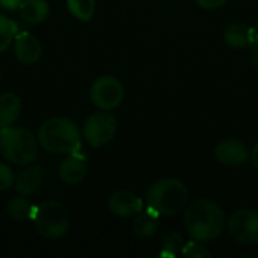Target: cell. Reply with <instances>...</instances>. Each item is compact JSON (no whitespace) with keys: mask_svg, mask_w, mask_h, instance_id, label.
<instances>
[{"mask_svg":"<svg viewBox=\"0 0 258 258\" xmlns=\"http://www.w3.org/2000/svg\"><path fill=\"white\" fill-rule=\"evenodd\" d=\"M184 228L192 240L209 243L221 237L227 221L224 210L207 198H198L184 209Z\"/></svg>","mask_w":258,"mask_h":258,"instance_id":"1","label":"cell"},{"mask_svg":"<svg viewBox=\"0 0 258 258\" xmlns=\"http://www.w3.org/2000/svg\"><path fill=\"white\" fill-rule=\"evenodd\" d=\"M38 141L44 150L53 154H73L82 147L80 128L68 118H50L38 130Z\"/></svg>","mask_w":258,"mask_h":258,"instance_id":"2","label":"cell"},{"mask_svg":"<svg viewBox=\"0 0 258 258\" xmlns=\"http://www.w3.org/2000/svg\"><path fill=\"white\" fill-rule=\"evenodd\" d=\"M189 204V189L177 178L154 181L147 190V206L160 216H174Z\"/></svg>","mask_w":258,"mask_h":258,"instance_id":"3","label":"cell"},{"mask_svg":"<svg viewBox=\"0 0 258 258\" xmlns=\"http://www.w3.org/2000/svg\"><path fill=\"white\" fill-rule=\"evenodd\" d=\"M0 153L8 162L26 166L35 160L38 154V142L24 127H3L0 128Z\"/></svg>","mask_w":258,"mask_h":258,"instance_id":"4","label":"cell"},{"mask_svg":"<svg viewBox=\"0 0 258 258\" xmlns=\"http://www.w3.org/2000/svg\"><path fill=\"white\" fill-rule=\"evenodd\" d=\"M32 221L36 233L41 237L50 240L63 237L70 228V216L65 207L57 201L41 203L35 209V215Z\"/></svg>","mask_w":258,"mask_h":258,"instance_id":"5","label":"cell"},{"mask_svg":"<svg viewBox=\"0 0 258 258\" xmlns=\"http://www.w3.org/2000/svg\"><path fill=\"white\" fill-rule=\"evenodd\" d=\"M116 128V118L109 113V110H100L86 118L83 124V138L91 147L98 148L115 138Z\"/></svg>","mask_w":258,"mask_h":258,"instance_id":"6","label":"cell"},{"mask_svg":"<svg viewBox=\"0 0 258 258\" xmlns=\"http://www.w3.org/2000/svg\"><path fill=\"white\" fill-rule=\"evenodd\" d=\"M89 97L100 110H113L124 100V86L113 76H101L92 83Z\"/></svg>","mask_w":258,"mask_h":258,"instance_id":"7","label":"cell"},{"mask_svg":"<svg viewBox=\"0 0 258 258\" xmlns=\"http://www.w3.org/2000/svg\"><path fill=\"white\" fill-rule=\"evenodd\" d=\"M227 228L230 236L242 245H258V210L239 209L228 222Z\"/></svg>","mask_w":258,"mask_h":258,"instance_id":"8","label":"cell"},{"mask_svg":"<svg viewBox=\"0 0 258 258\" xmlns=\"http://www.w3.org/2000/svg\"><path fill=\"white\" fill-rule=\"evenodd\" d=\"M246 145L234 138H227L215 147V157L221 165L225 166H242L249 159Z\"/></svg>","mask_w":258,"mask_h":258,"instance_id":"9","label":"cell"},{"mask_svg":"<svg viewBox=\"0 0 258 258\" xmlns=\"http://www.w3.org/2000/svg\"><path fill=\"white\" fill-rule=\"evenodd\" d=\"M112 215L118 218H130L144 210L142 200L130 190H116L107 203Z\"/></svg>","mask_w":258,"mask_h":258,"instance_id":"10","label":"cell"},{"mask_svg":"<svg viewBox=\"0 0 258 258\" xmlns=\"http://www.w3.org/2000/svg\"><path fill=\"white\" fill-rule=\"evenodd\" d=\"M41 53H42V45L35 35L29 32L17 33L14 39V54L21 63L24 65L35 63L41 57Z\"/></svg>","mask_w":258,"mask_h":258,"instance_id":"11","label":"cell"},{"mask_svg":"<svg viewBox=\"0 0 258 258\" xmlns=\"http://www.w3.org/2000/svg\"><path fill=\"white\" fill-rule=\"evenodd\" d=\"M86 175V157L79 151L68 154L65 160L59 165V177L63 183L74 186L83 181Z\"/></svg>","mask_w":258,"mask_h":258,"instance_id":"12","label":"cell"},{"mask_svg":"<svg viewBox=\"0 0 258 258\" xmlns=\"http://www.w3.org/2000/svg\"><path fill=\"white\" fill-rule=\"evenodd\" d=\"M44 180H45V172L42 168L29 166L18 172L14 181V187L17 194L29 197V195H33L36 190H39V187L44 184Z\"/></svg>","mask_w":258,"mask_h":258,"instance_id":"13","label":"cell"},{"mask_svg":"<svg viewBox=\"0 0 258 258\" xmlns=\"http://www.w3.org/2000/svg\"><path fill=\"white\" fill-rule=\"evenodd\" d=\"M254 33L255 32H252V29L243 23H231L224 30V41L231 48L242 50L252 42Z\"/></svg>","mask_w":258,"mask_h":258,"instance_id":"14","label":"cell"},{"mask_svg":"<svg viewBox=\"0 0 258 258\" xmlns=\"http://www.w3.org/2000/svg\"><path fill=\"white\" fill-rule=\"evenodd\" d=\"M159 218L160 215L150 207L147 210H141L138 215H135V219L132 224L133 233L142 239L153 237L159 230Z\"/></svg>","mask_w":258,"mask_h":258,"instance_id":"15","label":"cell"},{"mask_svg":"<svg viewBox=\"0 0 258 258\" xmlns=\"http://www.w3.org/2000/svg\"><path fill=\"white\" fill-rule=\"evenodd\" d=\"M23 104L18 95L12 92H5L0 95V128L14 125L20 118Z\"/></svg>","mask_w":258,"mask_h":258,"instance_id":"16","label":"cell"},{"mask_svg":"<svg viewBox=\"0 0 258 258\" xmlns=\"http://www.w3.org/2000/svg\"><path fill=\"white\" fill-rule=\"evenodd\" d=\"M20 17L27 24H39L47 20L50 6L47 0H23L18 6Z\"/></svg>","mask_w":258,"mask_h":258,"instance_id":"17","label":"cell"},{"mask_svg":"<svg viewBox=\"0 0 258 258\" xmlns=\"http://www.w3.org/2000/svg\"><path fill=\"white\" fill-rule=\"evenodd\" d=\"M6 213L11 219L17 222H26V221H32L35 215V207L27 198H24V195H20L8 201Z\"/></svg>","mask_w":258,"mask_h":258,"instance_id":"18","label":"cell"},{"mask_svg":"<svg viewBox=\"0 0 258 258\" xmlns=\"http://www.w3.org/2000/svg\"><path fill=\"white\" fill-rule=\"evenodd\" d=\"M67 8L80 21H89L95 12V0H67Z\"/></svg>","mask_w":258,"mask_h":258,"instance_id":"19","label":"cell"},{"mask_svg":"<svg viewBox=\"0 0 258 258\" xmlns=\"http://www.w3.org/2000/svg\"><path fill=\"white\" fill-rule=\"evenodd\" d=\"M18 33V27L14 20L8 18L6 15L0 14V53L6 51L14 42L15 36Z\"/></svg>","mask_w":258,"mask_h":258,"instance_id":"20","label":"cell"},{"mask_svg":"<svg viewBox=\"0 0 258 258\" xmlns=\"http://www.w3.org/2000/svg\"><path fill=\"white\" fill-rule=\"evenodd\" d=\"M184 246V239L178 233H168L162 239V257H177L178 254L183 252Z\"/></svg>","mask_w":258,"mask_h":258,"instance_id":"21","label":"cell"},{"mask_svg":"<svg viewBox=\"0 0 258 258\" xmlns=\"http://www.w3.org/2000/svg\"><path fill=\"white\" fill-rule=\"evenodd\" d=\"M184 257L189 258H210L212 257V252L203 246L201 242H197V240H190L187 243H184L183 246V252H181Z\"/></svg>","mask_w":258,"mask_h":258,"instance_id":"22","label":"cell"},{"mask_svg":"<svg viewBox=\"0 0 258 258\" xmlns=\"http://www.w3.org/2000/svg\"><path fill=\"white\" fill-rule=\"evenodd\" d=\"M14 181L15 178H14V172L11 166L0 162V192L11 189V186H14Z\"/></svg>","mask_w":258,"mask_h":258,"instance_id":"23","label":"cell"},{"mask_svg":"<svg viewBox=\"0 0 258 258\" xmlns=\"http://www.w3.org/2000/svg\"><path fill=\"white\" fill-rule=\"evenodd\" d=\"M195 3H197L200 8H203V9L212 11V9H219V8H222V6L227 3V0H195Z\"/></svg>","mask_w":258,"mask_h":258,"instance_id":"24","label":"cell"},{"mask_svg":"<svg viewBox=\"0 0 258 258\" xmlns=\"http://www.w3.org/2000/svg\"><path fill=\"white\" fill-rule=\"evenodd\" d=\"M21 2L23 0H0V8H3L6 11H15V9H18Z\"/></svg>","mask_w":258,"mask_h":258,"instance_id":"25","label":"cell"},{"mask_svg":"<svg viewBox=\"0 0 258 258\" xmlns=\"http://www.w3.org/2000/svg\"><path fill=\"white\" fill-rule=\"evenodd\" d=\"M251 160H252V165L258 169V142L254 145V148L251 151Z\"/></svg>","mask_w":258,"mask_h":258,"instance_id":"26","label":"cell"},{"mask_svg":"<svg viewBox=\"0 0 258 258\" xmlns=\"http://www.w3.org/2000/svg\"><path fill=\"white\" fill-rule=\"evenodd\" d=\"M252 62H254V65H255V68L258 70V48L252 53Z\"/></svg>","mask_w":258,"mask_h":258,"instance_id":"27","label":"cell"},{"mask_svg":"<svg viewBox=\"0 0 258 258\" xmlns=\"http://www.w3.org/2000/svg\"><path fill=\"white\" fill-rule=\"evenodd\" d=\"M255 36H257V39H258V20H257V24H255Z\"/></svg>","mask_w":258,"mask_h":258,"instance_id":"28","label":"cell"}]
</instances>
